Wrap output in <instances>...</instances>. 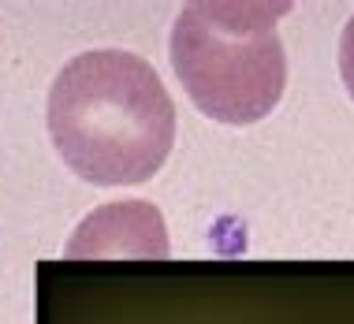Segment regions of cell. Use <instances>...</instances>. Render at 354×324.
<instances>
[{"label": "cell", "mask_w": 354, "mask_h": 324, "mask_svg": "<svg viewBox=\"0 0 354 324\" xmlns=\"http://www.w3.org/2000/svg\"><path fill=\"white\" fill-rule=\"evenodd\" d=\"M339 79L354 101V15L343 23V34H339Z\"/></svg>", "instance_id": "cell-4"}, {"label": "cell", "mask_w": 354, "mask_h": 324, "mask_svg": "<svg viewBox=\"0 0 354 324\" xmlns=\"http://www.w3.org/2000/svg\"><path fill=\"white\" fill-rule=\"evenodd\" d=\"M64 257L71 261H97V257H142L160 261L168 257V224L160 209L142 198L104 202L86 213L64 242Z\"/></svg>", "instance_id": "cell-3"}, {"label": "cell", "mask_w": 354, "mask_h": 324, "mask_svg": "<svg viewBox=\"0 0 354 324\" xmlns=\"http://www.w3.org/2000/svg\"><path fill=\"white\" fill-rule=\"evenodd\" d=\"M283 15L291 4L257 0H194L179 12L168 56L202 116L250 127L280 104L287 53L276 26Z\"/></svg>", "instance_id": "cell-2"}, {"label": "cell", "mask_w": 354, "mask_h": 324, "mask_svg": "<svg viewBox=\"0 0 354 324\" xmlns=\"http://www.w3.org/2000/svg\"><path fill=\"white\" fill-rule=\"evenodd\" d=\"M53 149L90 187L149 183L176 146V104L157 68L127 49H90L56 71L45 101Z\"/></svg>", "instance_id": "cell-1"}]
</instances>
